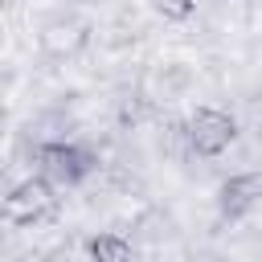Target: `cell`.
I'll return each instance as SVG.
<instances>
[{
	"label": "cell",
	"mask_w": 262,
	"mask_h": 262,
	"mask_svg": "<svg viewBox=\"0 0 262 262\" xmlns=\"http://www.w3.org/2000/svg\"><path fill=\"white\" fill-rule=\"evenodd\" d=\"M37 160V176H45L49 184H82L98 164L86 147L78 143H66V139H53V143H37L33 151Z\"/></svg>",
	"instance_id": "cell-2"
},
{
	"label": "cell",
	"mask_w": 262,
	"mask_h": 262,
	"mask_svg": "<svg viewBox=\"0 0 262 262\" xmlns=\"http://www.w3.org/2000/svg\"><path fill=\"white\" fill-rule=\"evenodd\" d=\"M184 139L196 156H221L237 139V119L221 106H196L184 123Z\"/></svg>",
	"instance_id": "cell-3"
},
{
	"label": "cell",
	"mask_w": 262,
	"mask_h": 262,
	"mask_svg": "<svg viewBox=\"0 0 262 262\" xmlns=\"http://www.w3.org/2000/svg\"><path fill=\"white\" fill-rule=\"evenodd\" d=\"M258 201H262V176H258V172H237V176H229V180L217 188V209H221V217H229V221L246 217Z\"/></svg>",
	"instance_id": "cell-4"
},
{
	"label": "cell",
	"mask_w": 262,
	"mask_h": 262,
	"mask_svg": "<svg viewBox=\"0 0 262 262\" xmlns=\"http://www.w3.org/2000/svg\"><path fill=\"white\" fill-rule=\"evenodd\" d=\"M12 262H45V254H20V258H12Z\"/></svg>",
	"instance_id": "cell-7"
},
{
	"label": "cell",
	"mask_w": 262,
	"mask_h": 262,
	"mask_svg": "<svg viewBox=\"0 0 262 262\" xmlns=\"http://www.w3.org/2000/svg\"><path fill=\"white\" fill-rule=\"evenodd\" d=\"M57 213V192L45 176H25L16 180L8 192H4V205H0V217L8 225H41Z\"/></svg>",
	"instance_id": "cell-1"
},
{
	"label": "cell",
	"mask_w": 262,
	"mask_h": 262,
	"mask_svg": "<svg viewBox=\"0 0 262 262\" xmlns=\"http://www.w3.org/2000/svg\"><path fill=\"white\" fill-rule=\"evenodd\" d=\"M90 262H131V242L123 233H94L86 242Z\"/></svg>",
	"instance_id": "cell-5"
},
{
	"label": "cell",
	"mask_w": 262,
	"mask_h": 262,
	"mask_svg": "<svg viewBox=\"0 0 262 262\" xmlns=\"http://www.w3.org/2000/svg\"><path fill=\"white\" fill-rule=\"evenodd\" d=\"M147 4H151L164 20H176V25H180V20H188V16L196 12V0H147Z\"/></svg>",
	"instance_id": "cell-6"
}]
</instances>
